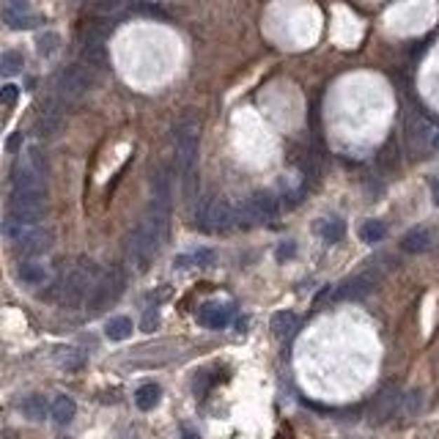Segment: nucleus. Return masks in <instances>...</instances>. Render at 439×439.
Masks as SVG:
<instances>
[{"mask_svg":"<svg viewBox=\"0 0 439 439\" xmlns=\"http://www.w3.org/2000/svg\"><path fill=\"white\" fill-rule=\"evenodd\" d=\"M428 143H431V149H437L439 151V129H434V135H431V140H428Z\"/></svg>","mask_w":439,"mask_h":439,"instance_id":"72a5a7b5","label":"nucleus"},{"mask_svg":"<svg viewBox=\"0 0 439 439\" xmlns=\"http://www.w3.org/2000/svg\"><path fill=\"white\" fill-rule=\"evenodd\" d=\"M6 8H14V11H31L28 0H8V3H6Z\"/></svg>","mask_w":439,"mask_h":439,"instance_id":"473e14b6","label":"nucleus"},{"mask_svg":"<svg viewBox=\"0 0 439 439\" xmlns=\"http://www.w3.org/2000/svg\"><path fill=\"white\" fill-rule=\"evenodd\" d=\"M22 55L20 53H14V50H8V53H3V58H0V72L3 74H17V72H22Z\"/></svg>","mask_w":439,"mask_h":439,"instance_id":"393cba45","label":"nucleus"},{"mask_svg":"<svg viewBox=\"0 0 439 439\" xmlns=\"http://www.w3.org/2000/svg\"><path fill=\"white\" fill-rule=\"evenodd\" d=\"M20 409H22V414L28 420H44L47 417V401H44V396H28Z\"/></svg>","mask_w":439,"mask_h":439,"instance_id":"b1692460","label":"nucleus"},{"mask_svg":"<svg viewBox=\"0 0 439 439\" xmlns=\"http://www.w3.org/2000/svg\"><path fill=\"white\" fill-rule=\"evenodd\" d=\"M258 217V212H255V203H252V198H245V201H236L234 203V222L236 225H252Z\"/></svg>","mask_w":439,"mask_h":439,"instance_id":"5701e85b","label":"nucleus"},{"mask_svg":"<svg viewBox=\"0 0 439 439\" xmlns=\"http://www.w3.org/2000/svg\"><path fill=\"white\" fill-rule=\"evenodd\" d=\"M17 146H20V135H14V137H8V149H11V151H14V149H17Z\"/></svg>","mask_w":439,"mask_h":439,"instance_id":"f704fd0d","label":"nucleus"},{"mask_svg":"<svg viewBox=\"0 0 439 439\" xmlns=\"http://www.w3.org/2000/svg\"><path fill=\"white\" fill-rule=\"evenodd\" d=\"M252 203H255V212H258V217L266 219V217H275L278 215V209H281V201L272 195V192H255V195H250Z\"/></svg>","mask_w":439,"mask_h":439,"instance_id":"2eb2a0df","label":"nucleus"},{"mask_svg":"<svg viewBox=\"0 0 439 439\" xmlns=\"http://www.w3.org/2000/svg\"><path fill=\"white\" fill-rule=\"evenodd\" d=\"M58 363H61L63 368L74 371V368H80V365L86 363V357H83L77 349H61V354H58Z\"/></svg>","mask_w":439,"mask_h":439,"instance_id":"a878e982","label":"nucleus"},{"mask_svg":"<svg viewBox=\"0 0 439 439\" xmlns=\"http://www.w3.org/2000/svg\"><path fill=\"white\" fill-rule=\"evenodd\" d=\"M17 99H20V88L17 86H3L0 88V104H6V107H11V104H17Z\"/></svg>","mask_w":439,"mask_h":439,"instance_id":"c85d7f7f","label":"nucleus"},{"mask_svg":"<svg viewBox=\"0 0 439 439\" xmlns=\"http://www.w3.org/2000/svg\"><path fill=\"white\" fill-rule=\"evenodd\" d=\"M104 335H107L110 341H126V338L132 335V318H126V316L110 318L107 327H104Z\"/></svg>","mask_w":439,"mask_h":439,"instance_id":"6ab92c4d","label":"nucleus"},{"mask_svg":"<svg viewBox=\"0 0 439 439\" xmlns=\"http://www.w3.org/2000/svg\"><path fill=\"white\" fill-rule=\"evenodd\" d=\"M379 283V272L374 269H368V272H360V275H354V278H349V281L338 288V299H363V297H368L374 288H377Z\"/></svg>","mask_w":439,"mask_h":439,"instance_id":"1a4fd4ad","label":"nucleus"},{"mask_svg":"<svg viewBox=\"0 0 439 439\" xmlns=\"http://www.w3.org/2000/svg\"><path fill=\"white\" fill-rule=\"evenodd\" d=\"M58 41H61L58 33H44V36L39 39V53H41V55H50V53L58 47Z\"/></svg>","mask_w":439,"mask_h":439,"instance_id":"cd10ccee","label":"nucleus"},{"mask_svg":"<svg viewBox=\"0 0 439 439\" xmlns=\"http://www.w3.org/2000/svg\"><path fill=\"white\" fill-rule=\"evenodd\" d=\"M47 176H41L39 170H33L31 165H22L14 170V192H31V195H47Z\"/></svg>","mask_w":439,"mask_h":439,"instance_id":"9d476101","label":"nucleus"},{"mask_svg":"<svg viewBox=\"0 0 439 439\" xmlns=\"http://www.w3.org/2000/svg\"><path fill=\"white\" fill-rule=\"evenodd\" d=\"M47 215V195H31V192H14L8 201V217L25 225H39Z\"/></svg>","mask_w":439,"mask_h":439,"instance_id":"423d86ee","label":"nucleus"},{"mask_svg":"<svg viewBox=\"0 0 439 439\" xmlns=\"http://www.w3.org/2000/svg\"><path fill=\"white\" fill-rule=\"evenodd\" d=\"M91 86H94V74H91L88 66H80V63L66 66L55 80V91H58V99H63V102H74V99L86 96Z\"/></svg>","mask_w":439,"mask_h":439,"instance_id":"20e7f679","label":"nucleus"},{"mask_svg":"<svg viewBox=\"0 0 439 439\" xmlns=\"http://www.w3.org/2000/svg\"><path fill=\"white\" fill-rule=\"evenodd\" d=\"M6 236L11 239V245L17 248L20 255H28L36 258L41 252H47L53 248V234L47 228H39V225H25V222H17V219H8L3 225Z\"/></svg>","mask_w":439,"mask_h":439,"instance_id":"f03ea898","label":"nucleus"},{"mask_svg":"<svg viewBox=\"0 0 439 439\" xmlns=\"http://www.w3.org/2000/svg\"><path fill=\"white\" fill-rule=\"evenodd\" d=\"M63 126V110L58 99H47L41 107H39V116L33 121V132L39 137H55Z\"/></svg>","mask_w":439,"mask_h":439,"instance_id":"0eeeda50","label":"nucleus"},{"mask_svg":"<svg viewBox=\"0 0 439 439\" xmlns=\"http://www.w3.org/2000/svg\"><path fill=\"white\" fill-rule=\"evenodd\" d=\"M384 236H387V225H384L381 219H365V222L360 225V239L368 242V245H377Z\"/></svg>","mask_w":439,"mask_h":439,"instance_id":"4be33fe9","label":"nucleus"},{"mask_svg":"<svg viewBox=\"0 0 439 439\" xmlns=\"http://www.w3.org/2000/svg\"><path fill=\"white\" fill-rule=\"evenodd\" d=\"M297 316L291 313V311H281V313L272 316V321H269V327H272V332L278 335V338H288V335H294V330H297Z\"/></svg>","mask_w":439,"mask_h":439,"instance_id":"f3484780","label":"nucleus"},{"mask_svg":"<svg viewBox=\"0 0 439 439\" xmlns=\"http://www.w3.org/2000/svg\"><path fill=\"white\" fill-rule=\"evenodd\" d=\"M28 165H31L33 170H39L41 176H47L50 173V162H47V157L41 154V149H28Z\"/></svg>","mask_w":439,"mask_h":439,"instance_id":"bb28decb","label":"nucleus"},{"mask_svg":"<svg viewBox=\"0 0 439 439\" xmlns=\"http://www.w3.org/2000/svg\"><path fill=\"white\" fill-rule=\"evenodd\" d=\"M159 398H162V390H159L157 384H143L135 393V404H137V409H143V412H151L159 404Z\"/></svg>","mask_w":439,"mask_h":439,"instance_id":"a211bd4d","label":"nucleus"},{"mask_svg":"<svg viewBox=\"0 0 439 439\" xmlns=\"http://www.w3.org/2000/svg\"><path fill=\"white\" fill-rule=\"evenodd\" d=\"M3 22L14 31H25V28H33L36 20L31 17V11H14V8H6L3 6Z\"/></svg>","mask_w":439,"mask_h":439,"instance_id":"412c9836","label":"nucleus"},{"mask_svg":"<svg viewBox=\"0 0 439 439\" xmlns=\"http://www.w3.org/2000/svg\"><path fill=\"white\" fill-rule=\"evenodd\" d=\"M431 189H434V198H437V203H439V179L431 182Z\"/></svg>","mask_w":439,"mask_h":439,"instance_id":"c9c22d12","label":"nucleus"},{"mask_svg":"<svg viewBox=\"0 0 439 439\" xmlns=\"http://www.w3.org/2000/svg\"><path fill=\"white\" fill-rule=\"evenodd\" d=\"M74 401L69 398V396H58L55 401H53V407H50V414H53V420L58 423V426H66V423H72L74 420Z\"/></svg>","mask_w":439,"mask_h":439,"instance_id":"dca6fc26","label":"nucleus"},{"mask_svg":"<svg viewBox=\"0 0 439 439\" xmlns=\"http://www.w3.org/2000/svg\"><path fill=\"white\" fill-rule=\"evenodd\" d=\"M99 278V272H96V266L91 261H80L66 278L63 283H58V302H61L63 308H80L88 297H91V291H94V283Z\"/></svg>","mask_w":439,"mask_h":439,"instance_id":"f257e3e1","label":"nucleus"},{"mask_svg":"<svg viewBox=\"0 0 439 439\" xmlns=\"http://www.w3.org/2000/svg\"><path fill=\"white\" fill-rule=\"evenodd\" d=\"M401 248L407 252H426L431 248V234L426 228H412L407 236L401 239Z\"/></svg>","mask_w":439,"mask_h":439,"instance_id":"4468645a","label":"nucleus"},{"mask_svg":"<svg viewBox=\"0 0 439 439\" xmlns=\"http://www.w3.org/2000/svg\"><path fill=\"white\" fill-rule=\"evenodd\" d=\"M157 324H159V313H157V308H151L149 313L143 316V332H154Z\"/></svg>","mask_w":439,"mask_h":439,"instance_id":"c756f323","label":"nucleus"},{"mask_svg":"<svg viewBox=\"0 0 439 439\" xmlns=\"http://www.w3.org/2000/svg\"><path fill=\"white\" fill-rule=\"evenodd\" d=\"M294 252H297V245H294V242H283L281 248L275 250V258H278V261H288Z\"/></svg>","mask_w":439,"mask_h":439,"instance_id":"7c9ffc66","label":"nucleus"},{"mask_svg":"<svg viewBox=\"0 0 439 439\" xmlns=\"http://www.w3.org/2000/svg\"><path fill=\"white\" fill-rule=\"evenodd\" d=\"M20 281L28 283V285H41V283H47V269L41 266V264H36V261H25V264H20Z\"/></svg>","mask_w":439,"mask_h":439,"instance_id":"aec40b11","label":"nucleus"},{"mask_svg":"<svg viewBox=\"0 0 439 439\" xmlns=\"http://www.w3.org/2000/svg\"><path fill=\"white\" fill-rule=\"evenodd\" d=\"M316 234L324 239V242H341L346 234V222L341 217H324L316 222Z\"/></svg>","mask_w":439,"mask_h":439,"instance_id":"ddd939ff","label":"nucleus"},{"mask_svg":"<svg viewBox=\"0 0 439 439\" xmlns=\"http://www.w3.org/2000/svg\"><path fill=\"white\" fill-rule=\"evenodd\" d=\"M126 275L121 266H110L107 272H102L94 283V291L88 297V308L91 311H102L104 305H110L113 299H119V294L124 291Z\"/></svg>","mask_w":439,"mask_h":439,"instance_id":"39448f33","label":"nucleus"},{"mask_svg":"<svg viewBox=\"0 0 439 439\" xmlns=\"http://www.w3.org/2000/svg\"><path fill=\"white\" fill-rule=\"evenodd\" d=\"M203 219H206V228H212V231H225L228 225H234V206H231L228 201L217 198V201H212V203L206 206Z\"/></svg>","mask_w":439,"mask_h":439,"instance_id":"9b49d317","label":"nucleus"},{"mask_svg":"<svg viewBox=\"0 0 439 439\" xmlns=\"http://www.w3.org/2000/svg\"><path fill=\"white\" fill-rule=\"evenodd\" d=\"M401 390L396 387V384H390V387H384L381 393H379L377 398H374V404H371V423H384V420H390L398 407H401Z\"/></svg>","mask_w":439,"mask_h":439,"instance_id":"6e6552de","label":"nucleus"},{"mask_svg":"<svg viewBox=\"0 0 439 439\" xmlns=\"http://www.w3.org/2000/svg\"><path fill=\"white\" fill-rule=\"evenodd\" d=\"M409 412V414H414V412H417V409H420V393H417V390H414V393H409L407 396V407H404Z\"/></svg>","mask_w":439,"mask_h":439,"instance_id":"2f4dec72","label":"nucleus"},{"mask_svg":"<svg viewBox=\"0 0 439 439\" xmlns=\"http://www.w3.org/2000/svg\"><path fill=\"white\" fill-rule=\"evenodd\" d=\"M198 321L203 327H212V330H219L231 321V308L228 305H219V302H206L201 311H198Z\"/></svg>","mask_w":439,"mask_h":439,"instance_id":"f8f14e48","label":"nucleus"},{"mask_svg":"<svg viewBox=\"0 0 439 439\" xmlns=\"http://www.w3.org/2000/svg\"><path fill=\"white\" fill-rule=\"evenodd\" d=\"M198 137H201V121L195 116H184L176 129H173V140H176V162L179 168L189 173L195 157H198Z\"/></svg>","mask_w":439,"mask_h":439,"instance_id":"7ed1b4c3","label":"nucleus"}]
</instances>
